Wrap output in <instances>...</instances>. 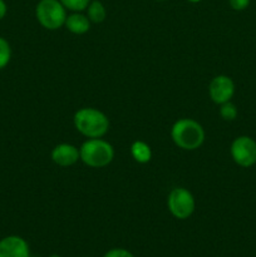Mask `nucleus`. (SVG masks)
I'll return each instance as SVG.
<instances>
[{
	"label": "nucleus",
	"mask_w": 256,
	"mask_h": 257,
	"mask_svg": "<svg viewBox=\"0 0 256 257\" xmlns=\"http://www.w3.org/2000/svg\"><path fill=\"white\" fill-rule=\"evenodd\" d=\"M188 2H191V3H198V2H201V0H188Z\"/></svg>",
	"instance_id": "obj_19"
},
{
	"label": "nucleus",
	"mask_w": 256,
	"mask_h": 257,
	"mask_svg": "<svg viewBox=\"0 0 256 257\" xmlns=\"http://www.w3.org/2000/svg\"><path fill=\"white\" fill-rule=\"evenodd\" d=\"M59 2L67 10H70L73 13H80L87 9L90 0H59Z\"/></svg>",
	"instance_id": "obj_14"
},
{
	"label": "nucleus",
	"mask_w": 256,
	"mask_h": 257,
	"mask_svg": "<svg viewBox=\"0 0 256 257\" xmlns=\"http://www.w3.org/2000/svg\"><path fill=\"white\" fill-rule=\"evenodd\" d=\"M131 155H132L133 160L138 163H148L152 158V151L151 147L143 141H136L131 146Z\"/></svg>",
	"instance_id": "obj_11"
},
{
	"label": "nucleus",
	"mask_w": 256,
	"mask_h": 257,
	"mask_svg": "<svg viewBox=\"0 0 256 257\" xmlns=\"http://www.w3.org/2000/svg\"><path fill=\"white\" fill-rule=\"evenodd\" d=\"M156 2H165V0H156Z\"/></svg>",
	"instance_id": "obj_21"
},
{
	"label": "nucleus",
	"mask_w": 256,
	"mask_h": 257,
	"mask_svg": "<svg viewBox=\"0 0 256 257\" xmlns=\"http://www.w3.org/2000/svg\"><path fill=\"white\" fill-rule=\"evenodd\" d=\"M80 160L92 168H103L114 158L112 145L102 138H89L79 148Z\"/></svg>",
	"instance_id": "obj_3"
},
{
	"label": "nucleus",
	"mask_w": 256,
	"mask_h": 257,
	"mask_svg": "<svg viewBox=\"0 0 256 257\" xmlns=\"http://www.w3.org/2000/svg\"><path fill=\"white\" fill-rule=\"evenodd\" d=\"M171 137L181 150L195 151L202 146L205 141V131L197 120L181 118L172 125Z\"/></svg>",
	"instance_id": "obj_1"
},
{
	"label": "nucleus",
	"mask_w": 256,
	"mask_h": 257,
	"mask_svg": "<svg viewBox=\"0 0 256 257\" xmlns=\"http://www.w3.org/2000/svg\"><path fill=\"white\" fill-rule=\"evenodd\" d=\"M35 17L43 28L57 30L64 25L68 15L59 0H40L35 7Z\"/></svg>",
	"instance_id": "obj_4"
},
{
	"label": "nucleus",
	"mask_w": 256,
	"mask_h": 257,
	"mask_svg": "<svg viewBox=\"0 0 256 257\" xmlns=\"http://www.w3.org/2000/svg\"><path fill=\"white\" fill-rule=\"evenodd\" d=\"M52 160L60 167H69L80 160L79 150L70 143H60L53 148Z\"/></svg>",
	"instance_id": "obj_9"
},
{
	"label": "nucleus",
	"mask_w": 256,
	"mask_h": 257,
	"mask_svg": "<svg viewBox=\"0 0 256 257\" xmlns=\"http://www.w3.org/2000/svg\"><path fill=\"white\" fill-rule=\"evenodd\" d=\"M85 10H87L88 19L90 20V23H94V24H99V23L104 22L105 17H107V10H105L104 5L98 2V0L90 2Z\"/></svg>",
	"instance_id": "obj_12"
},
{
	"label": "nucleus",
	"mask_w": 256,
	"mask_h": 257,
	"mask_svg": "<svg viewBox=\"0 0 256 257\" xmlns=\"http://www.w3.org/2000/svg\"><path fill=\"white\" fill-rule=\"evenodd\" d=\"M74 127L88 138H102L109 130L107 115L95 108H82L74 114Z\"/></svg>",
	"instance_id": "obj_2"
},
{
	"label": "nucleus",
	"mask_w": 256,
	"mask_h": 257,
	"mask_svg": "<svg viewBox=\"0 0 256 257\" xmlns=\"http://www.w3.org/2000/svg\"><path fill=\"white\" fill-rule=\"evenodd\" d=\"M220 115L225 120H233L236 117H237V108L233 103L226 102L220 104Z\"/></svg>",
	"instance_id": "obj_15"
},
{
	"label": "nucleus",
	"mask_w": 256,
	"mask_h": 257,
	"mask_svg": "<svg viewBox=\"0 0 256 257\" xmlns=\"http://www.w3.org/2000/svg\"><path fill=\"white\" fill-rule=\"evenodd\" d=\"M12 59V48L9 42L0 37V70L4 69Z\"/></svg>",
	"instance_id": "obj_13"
},
{
	"label": "nucleus",
	"mask_w": 256,
	"mask_h": 257,
	"mask_svg": "<svg viewBox=\"0 0 256 257\" xmlns=\"http://www.w3.org/2000/svg\"><path fill=\"white\" fill-rule=\"evenodd\" d=\"M64 25L73 34L82 35L89 30L90 20L88 19L87 15L82 14V13H73V14L68 15Z\"/></svg>",
	"instance_id": "obj_10"
},
{
	"label": "nucleus",
	"mask_w": 256,
	"mask_h": 257,
	"mask_svg": "<svg viewBox=\"0 0 256 257\" xmlns=\"http://www.w3.org/2000/svg\"><path fill=\"white\" fill-rule=\"evenodd\" d=\"M167 206L173 217L178 220H187L195 212L196 201L187 188L176 187L168 195Z\"/></svg>",
	"instance_id": "obj_5"
},
{
	"label": "nucleus",
	"mask_w": 256,
	"mask_h": 257,
	"mask_svg": "<svg viewBox=\"0 0 256 257\" xmlns=\"http://www.w3.org/2000/svg\"><path fill=\"white\" fill-rule=\"evenodd\" d=\"M228 4L233 10H243L248 7L250 0H228Z\"/></svg>",
	"instance_id": "obj_17"
},
{
	"label": "nucleus",
	"mask_w": 256,
	"mask_h": 257,
	"mask_svg": "<svg viewBox=\"0 0 256 257\" xmlns=\"http://www.w3.org/2000/svg\"><path fill=\"white\" fill-rule=\"evenodd\" d=\"M8 13V7H7V3L4 0H0V20L4 19L5 15Z\"/></svg>",
	"instance_id": "obj_18"
},
{
	"label": "nucleus",
	"mask_w": 256,
	"mask_h": 257,
	"mask_svg": "<svg viewBox=\"0 0 256 257\" xmlns=\"http://www.w3.org/2000/svg\"><path fill=\"white\" fill-rule=\"evenodd\" d=\"M235 93V83L227 75H217L208 85V94L216 104L230 102Z\"/></svg>",
	"instance_id": "obj_7"
},
{
	"label": "nucleus",
	"mask_w": 256,
	"mask_h": 257,
	"mask_svg": "<svg viewBox=\"0 0 256 257\" xmlns=\"http://www.w3.org/2000/svg\"><path fill=\"white\" fill-rule=\"evenodd\" d=\"M0 257H30L29 245L20 236H8L0 240Z\"/></svg>",
	"instance_id": "obj_8"
},
{
	"label": "nucleus",
	"mask_w": 256,
	"mask_h": 257,
	"mask_svg": "<svg viewBox=\"0 0 256 257\" xmlns=\"http://www.w3.org/2000/svg\"><path fill=\"white\" fill-rule=\"evenodd\" d=\"M49 257H62V256H59V255H52V256H49Z\"/></svg>",
	"instance_id": "obj_20"
},
{
	"label": "nucleus",
	"mask_w": 256,
	"mask_h": 257,
	"mask_svg": "<svg viewBox=\"0 0 256 257\" xmlns=\"http://www.w3.org/2000/svg\"><path fill=\"white\" fill-rule=\"evenodd\" d=\"M230 153L236 165L248 168L256 163V142L247 136H240L231 143Z\"/></svg>",
	"instance_id": "obj_6"
},
{
	"label": "nucleus",
	"mask_w": 256,
	"mask_h": 257,
	"mask_svg": "<svg viewBox=\"0 0 256 257\" xmlns=\"http://www.w3.org/2000/svg\"><path fill=\"white\" fill-rule=\"evenodd\" d=\"M104 257H135L132 252L124 248H112L105 253Z\"/></svg>",
	"instance_id": "obj_16"
}]
</instances>
